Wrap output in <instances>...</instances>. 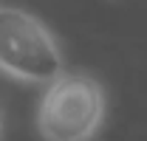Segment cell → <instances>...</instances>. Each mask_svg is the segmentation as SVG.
Segmentation results:
<instances>
[{"instance_id": "cell-2", "label": "cell", "mask_w": 147, "mask_h": 141, "mask_svg": "<svg viewBox=\"0 0 147 141\" xmlns=\"http://www.w3.org/2000/svg\"><path fill=\"white\" fill-rule=\"evenodd\" d=\"M0 70L17 82L45 85L65 73L62 51L45 23L11 3H0Z\"/></svg>"}, {"instance_id": "cell-3", "label": "cell", "mask_w": 147, "mask_h": 141, "mask_svg": "<svg viewBox=\"0 0 147 141\" xmlns=\"http://www.w3.org/2000/svg\"><path fill=\"white\" fill-rule=\"evenodd\" d=\"M0 130H3V113H0Z\"/></svg>"}, {"instance_id": "cell-1", "label": "cell", "mask_w": 147, "mask_h": 141, "mask_svg": "<svg viewBox=\"0 0 147 141\" xmlns=\"http://www.w3.org/2000/svg\"><path fill=\"white\" fill-rule=\"evenodd\" d=\"M105 122V90L79 70H65L45 88L37 110L42 141H91Z\"/></svg>"}]
</instances>
